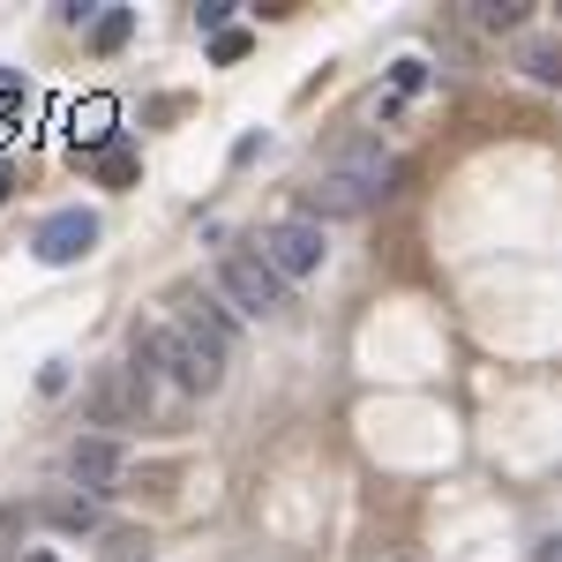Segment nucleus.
I'll use <instances>...</instances> for the list:
<instances>
[{
  "label": "nucleus",
  "mask_w": 562,
  "mask_h": 562,
  "mask_svg": "<svg viewBox=\"0 0 562 562\" xmlns=\"http://www.w3.org/2000/svg\"><path fill=\"white\" fill-rule=\"evenodd\" d=\"M23 562H53V555H23Z\"/></svg>",
  "instance_id": "obj_23"
},
{
  "label": "nucleus",
  "mask_w": 562,
  "mask_h": 562,
  "mask_svg": "<svg viewBox=\"0 0 562 562\" xmlns=\"http://www.w3.org/2000/svg\"><path fill=\"white\" fill-rule=\"evenodd\" d=\"M195 23H203L211 38H225V31H233V0H203V8H195Z\"/></svg>",
  "instance_id": "obj_18"
},
{
  "label": "nucleus",
  "mask_w": 562,
  "mask_h": 562,
  "mask_svg": "<svg viewBox=\"0 0 562 562\" xmlns=\"http://www.w3.org/2000/svg\"><path fill=\"white\" fill-rule=\"evenodd\" d=\"M31 525H38V510H31V503H0V555H8Z\"/></svg>",
  "instance_id": "obj_16"
},
{
  "label": "nucleus",
  "mask_w": 562,
  "mask_h": 562,
  "mask_svg": "<svg viewBox=\"0 0 562 562\" xmlns=\"http://www.w3.org/2000/svg\"><path fill=\"white\" fill-rule=\"evenodd\" d=\"M68 480H76L83 495H105V487L121 480V442H113V435H83V442L68 450Z\"/></svg>",
  "instance_id": "obj_7"
},
{
  "label": "nucleus",
  "mask_w": 562,
  "mask_h": 562,
  "mask_svg": "<svg viewBox=\"0 0 562 562\" xmlns=\"http://www.w3.org/2000/svg\"><path fill=\"white\" fill-rule=\"evenodd\" d=\"M180 330H188V338H203L211 352H233V315H225L217 301H203V293H195V301H180Z\"/></svg>",
  "instance_id": "obj_8"
},
{
  "label": "nucleus",
  "mask_w": 562,
  "mask_h": 562,
  "mask_svg": "<svg viewBox=\"0 0 562 562\" xmlns=\"http://www.w3.org/2000/svg\"><path fill=\"white\" fill-rule=\"evenodd\" d=\"M23 105H31V90H23V76H8L0 68V143L23 128Z\"/></svg>",
  "instance_id": "obj_14"
},
{
  "label": "nucleus",
  "mask_w": 562,
  "mask_h": 562,
  "mask_svg": "<svg viewBox=\"0 0 562 562\" xmlns=\"http://www.w3.org/2000/svg\"><path fill=\"white\" fill-rule=\"evenodd\" d=\"M8 195H15V166H0V203H8Z\"/></svg>",
  "instance_id": "obj_22"
},
{
  "label": "nucleus",
  "mask_w": 562,
  "mask_h": 562,
  "mask_svg": "<svg viewBox=\"0 0 562 562\" xmlns=\"http://www.w3.org/2000/svg\"><path fill=\"white\" fill-rule=\"evenodd\" d=\"M68 128H76V150H83V158H90V150H105V143L121 135V128H113V105H105V98H83V105L68 113Z\"/></svg>",
  "instance_id": "obj_11"
},
{
  "label": "nucleus",
  "mask_w": 562,
  "mask_h": 562,
  "mask_svg": "<svg viewBox=\"0 0 562 562\" xmlns=\"http://www.w3.org/2000/svg\"><path fill=\"white\" fill-rule=\"evenodd\" d=\"M256 256L270 262L285 285H293V278H315V270H323V225H315L307 211L301 217H270L262 240H256Z\"/></svg>",
  "instance_id": "obj_3"
},
{
  "label": "nucleus",
  "mask_w": 562,
  "mask_h": 562,
  "mask_svg": "<svg viewBox=\"0 0 562 562\" xmlns=\"http://www.w3.org/2000/svg\"><path fill=\"white\" fill-rule=\"evenodd\" d=\"M143 405H150V383H143L135 368H98L83 383V420L90 428H128V420H143Z\"/></svg>",
  "instance_id": "obj_5"
},
{
  "label": "nucleus",
  "mask_w": 562,
  "mask_h": 562,
  "mask_svg": "<svg viewBox=\"0 0 562 562\" xmlns=\"http://www.w3.org/2000/svg\"><path fill=\"white\" fill-rule=\"evenodd\" d=\"M83 166H90L98 180H105V188H135V173H143V158H135V143H128V135H113L105 150H90Z\"/></svg>",
  "instance_id": "obj_10"
},
{
  "label": "nucleus",
  "mask_w": 562,
  "mask_h": 562,
  "mask_svg": "<svg viewBox=\"0 0 562 562\" xmlns=\"http://www.w3.org/2000/svg\"><path fill=\"white\" fill-rule=\"evenodd\" d=\"M150 555V540H135V532H121V540H113V562H143Z\"/></svg>",
  "instance_id": "obj_20"
},
{
  "label": "nucleus",
  "mask_w": 562,
  "mask_h": 562,
  "mask_svg": "<svg viewBox=\"0 0 562 562\" xmlns=\"http://www.w3.org/2000/svg\"><path fill=\"white\" fill-rule=\"evenodd\" d=\"M31 248H38V262H53V270H60V262H83L90 248H98V217H90L83 203H76V211H53L38 225V240H31Z\"/></svg>",
  "instance_id": "obj_6"
},
{
  "label": "nucleus",
  "mask_w": 562,
  "mask_h": 562,
  "mask_svg": "<svg viewBox=\"0 0 562 562\" xmlns=\"http://www.w3.org/2000/svg\"><path fill=\"white\" fill-rule=\"evenodd\" d=\"M150 368H166L180 390L211 397L225 383V352H211L203 338H188L180 323H135V375L150 383Z\"/></svg>",
  "instance_id": "obj_2"
},
{
  "label": "nucleus",
  "mask_w": 562,
  "mask_h": 562,
  "mask_svg": "<svg viewBox=\"0 0 562 562\" xmlns=\"http://www.w3.org/2000/svg\"><path fill=\"white\" fill-rule=\"evenodd\" d=\"M540 562H562V532H555V540H540Z\"/></svg>",
  "instance_id": "obj_21"
},
{
  "label": "nucleus",
  "mask_w": 562,
  "mask_h": 562,
  "mask_svg": "<svg viewBox=\"0 0 562 562\" xmlns=\"http://www.w3.org/2000/svg\"><path fill=\"white\" fill-rule=\"evenodd\" d=\"M390 83H397V90H420V83H428V60H397V68H390Z\"/></svg>",
  "instance_id": "obj_19"
},
{
  "label": "nucleus",
  "mask_w": 562,
  "mask_h": 562,
  "mask_svg": "<svg viewBox=\"0 0 562 562\" xmlns=\"http://www.w3.org/2000/svg\"><path fill=\"white\" fill-rule=\"evenodd\" d=\"M473 23H487V31H518L525 0H473Z\"/></svg>",
  "instance_id": "obj_15"
},
{
  "label": "nucleus",
  "mask_w": 562,
  "mask_h": 562,
  "mask_svg": "<svg viewBox=\"0 0 562 562\" xmlns=\"http://www.w3.org/2000/svg\"><path fill=\"white\" fill-rule=\"evenodd\" d=\"M217 285H225V301L240 307V315H278V307H285V278H278L256 248H225V256H217Z\"/></svg>",
  "instance_id": "obj_4"
},
{
  "label": "nucleus",
  "mask_w": 562,
  "mask_h": 562,
  "mask_svg": "<svg viewBox=\"0 0 562 562\" xmlns=\"http://www.w3.org/2000/svg\"><path fill=\"white\" fill-rule=\"evenodd\" d=\"M128 31H135V8H105V15L90 23V45H98V53H121Z\"/></svg>",
  "instance_id": "obj_13"
},
{
  "label": "nucleus",
  "mask_w": 562,
  "mask_h": 562,
  "mask_svg": "<svg viewBox=\"0 0 562 562\" xmlns=\"http://www.w3.org/2000/svg\"><path fill=\"white\" fill-rule=\"evenodd\" d=\"M31 510H38V525H60V532H98V495H83V487L45 495V503H31Z\"/></svg>",
  "instance_id": "obj_9"
},
{
  "label": "nucleus",
  "mask_w": 562,
  "mask_h": 562,
  "mask_svg": "<svg viewBox=\"0 0 562 562\" xmlns=\"http://www.w3.org/2000/svg\"><path fill=\"white\" fill-rule=\"evenodd\" d=\"M248 45H256L248 31H225V38H211V60H217V68H233V60H248Z\"/></svg>",
  "instance_id": "obj_17"
},
{
  "label": "nucleus",
  "mask_w": 562,
  "mask_h": 562,
  "mask_svg": "<svg viewBox=\"0 0 562 562\" xmlns=\"http://www.w3.org/2000/svg\"><path fill=\"white\" fill-rule=\"evenodd\" d=\"M518 68L532 76V83L555 90V83H562V45H548V38H518Z\"/></svg>",
  "instance_id": "obj_12"
},
{
  "label": "nucleus",
  "mask_w": 562,
  "mask_h": 562,
  "mask_svg": "<svg viewBox=\"0 0 562 562\" xmlns=\"http://www.w3.org/2000/svg\"><path fill=\"white\" fill-rule=\"evenodd\" d=\"M390 180H397V158H390L383 143L352 135V143H338V150L315 166V180L301 188V203H307L315 225H323V217H360L390 195Z\"/></svg>",
  "instance_id": "obj_1"
}]
</instances>
